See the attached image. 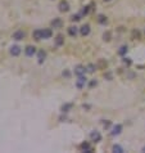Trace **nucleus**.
<instances>
[{
    "label": "nucleus",
    "instance_id": "f257e3e1",
    "mask_svg": "<svg viewBox=\"0 0 145 153\" xmlns=\"http://www.w3.org/2000/svg\"><path fill=\"white\" fill-rule=\"evenodd\" d=\"M58 10H59V12H62V13H65V12L69 10V4H68L67 0H61V1H59Z\"/></svg>",
    "mask_w": 145,
    "mask_h": 153
},
{
    "label": "nucleus",
    "instance_id": "f03ea898",
    "mask_svg": "<svg viewBox=\"0 0 145 153\" xmlns=\"http://www.w3.org/2000/svg\"><path fill=\"white\" fill-rule=\"evenodd\" d=\"M87 84V79L85 77V75H82V76H78V79H77V81H76V88L77 89H84L85 88V85Z\"/></svg>",
    "mask_w": 145,
    "mask_h": 153
},
{
    "label": "nucleus",
    "instance_id": "7ed1b4c3",
    "mask_svg": "<svg viewBox=\"0 0 145 153\" xmlns=\"http://www.w3.org/2000/svg\"><path fill=\"white\" fill-rule=\"evenodd\" d=\"M12 37H13V40H16V41H21L26 37V34H24V31H22V30H17V31L13 32Z\"/></svg>",
    "mask_w": 145,
    "mask_h": 153
},
{
    "label": "nucleus",
    "instance_id": "20e7f679",
    "mask_svg": "<svg viewBox=\"0 0 145 153\" xmlns=\"http://www.w3.org/2000/svg\"><path fill=\"white\" fill-rule=\"evenodd\" d=\"M90 140L94 141V143H99L102 140V134L99 131H96V130H94V131L90 133Z\"/></svg>",
    "mask_w": 145,
    "mask_h": 153
},
{
    "label": "nucleus",
    "instance_id": "39448f33",
    "mask_svg": "<svg viewBox=\"0 0 145 153\" xmlns=\"http://www.w3.org/2000/svg\"><path fill=\"white\" fill-rule=\"evenodd\" d=\"M80 149H81V152H86V153L94 152V149H92V147L90 146L89 141H82V143L80 144Z\"/></svg>",
    "mask_w": 145,
    "mask_h": 153
},
{
    "label": "nucleus",
    "instance_id": "423d86ee",
    "mask_svg": "<svg viewBox=\"0 0 145 153\" xmlns=\"http://www.w3.org/2000/svg\"><path fill=\"white\" fill-rule=\"evenodd\" d=\"M86 67H85V66H82V65H77V66H76V67H75V75H76V76H82V75H85V73H86Z\"/></svg>",
    "mask_w": 145,
    "mask_h": 153
},
{
    "label": "nucleus",
    "instance_id": "0eeeda50",
    "mask_svg": "<svg viewBox=\"0 0 145 153\" xmlns=\"http://www.w3.org/2000/svg\"><path fill=\"white\" fill-rule=\"evenodd\" d=\"M24 54H26L27 57H34V55L36 54V48H35L34 45H27L26 48H24Z\"/></svg>",
    "mask_w": 145,
    "mask_h": 153
},
{
    "label": "nucleus",
    "instance_id": "6e6552de",
    "mask_svg": "<svg viewBox=\"0 0 145 153\" xmlns=\"http://www.w3.org/2000/svg\"><path fill=\"white\" fill-rule=\"evenodd\" d=\"M122 133V125L121 124H117V125H114L113 127H112V131H111V135L112 136H117V135H119Z\"/></svg>",
    "mask_w": 145,
    "mask_h": 153
},
{
    "label": "nucleus",
    "instance_id": "1a4fd4ad",
    "mask_svg": "<svg viewBox=\"0 0 145 153\" xmlns=\"http://www.w3.org/2000/svg\"><path fill=\"white\" fill-rule=\"evenodd\" d=\"M45 59H46V52L41 49V50L37 52V63H39V65H42V63L45 62Z\"/></svg>",
    "mask_w": 145,
    "mask_h": 153
},
{
    "label": "nucleus",
    "instance_id": "9d476101",
    "mask_svg": "<svg viewBox=\"0 0 145 153\" xmlns=\"http://www.w3.org/2000/svg\"><path fill=\"white\" fill-rule=\"evenodd\" d=\"M54 43H55V46H57V48H59V46L64 45V36H63L62 34L57 35L55 39H54Z\"/></svg>",
    "mask_w": 145,
    "mask_h": 153
},
{
    "label": "nucleus",
    "instance_id": "9b49d317",
    "mask_svg": "<svg viewBox=\"0 0 145 153\" xmlns=\"http://www.w3.org/2000/svg\"><path fill=\"white\" fill-rule=\"evenodd\" d=\"M10 55H13V57H18V55L21 54V46L20 45H13L10 46Z\"/></svg>",
    "mask_w": 145,
    "mask_h": 153
},
{
    "label": "nucleus",
    "instance_id": "f8f14e48",
    "mask_svg": "<svg viewBox=\"0 0 145 153\" xmlns=\"http://www.w3.org/2000/svg\"><path fill=\"white\" fill-rule=\"evenodd\" d=\"M80 34L81 36H87L90 34V24H87V23H85L82 24V26L80 27Z\"/></svg>",
    "mask_w": 145,
    "mask_h": 153
},
{
    "label": "nucleus",
    "instance_id": "ddd939ff",
    "mask_svg": "<svg viewBox=\"0 0 145 153\" xmlns=\"http://www.w3.org/2000/svg\"><path fill=\"white\" fill-rule=\"evenodd\" d=\"M78 31H80V29H77L76 26H69V27H68V30H67L68 35L72 36V37H76L77 34H78Z\"/></svg>",
    "mask_w": 145,
    "mask_h": 153
},
{
    "label": "nucleus",
    "instance_id": "4468645a",
    "mask_svg": "<svg viewBox=\"0 0 145 153\" xmlns=\"http://www.w3.org/2000/svg\"><path fill=\"white\" fill-rule=\"evenodd\" d=\"M62 26H63L62 18H54L53 21H51V27H53V29H61Z\"/></svg>",
    "mask_w": 145,
    "mask_h": 153
},
{
    "label": "nucleus",
    "instance_id": "2eb2a0df",
    "mask_svg": "<svg viewBox=\"0 0 145 153\" xmlns=\"http://www.w3.org/2000/svg\"><path fill=\"white\" fill-rule=\"evenodd\" d=\"M32 37L35 39L36 41H40V40H42V30H35L34 32H32Z\"/></svg>",
    "mask_w": 145,
    "mask_h": 153
},
{
    "label": "nucleus",
    "instance_id": "dca6fc26",
    "mask_svg": "<svg viewBox=\"0 0 145 153\" xmlns=\"http://www.w3.org/2000/svg\"><path fill=\"white\" fill-rule=\"evenodd\" d=\"M72 107H73L72 103H64V104L61 107V112L62 113H68L71 109H72Z\"/></svg>",
    "mask_w": 145,
    "mask_h": 153
},
{
    "label": "nucleus",
    "instance_id": "f3484780",
    "mask_svg": "<svg viewBox=\"0 0 145 153\" xmlns=\"http://www.w3.org/2000/svg\"><path fill=\"white\" fill-rule=\"evenodd\" d=\"M53 36V30L51 29H44L42 30V39H50Z\"/></svg>",
    "mask_w": 145,
    "mask_h": 153
},
{
    "label": "nucleus",
    "instance_id": "a211bd4d",
    "mask_svg": "<svg viewBox=\"0 0 145 153\" xmlns=\"http://www.w3.org/2000/svg\"><path fill=\"white\" fill-rule=\"evenodd\" d=\"M98 23L99 24H107L108 23V18H107V16H104V14L98 16Z\"/></svg>",
    "mask_w": 145,
    "mask_h": 153
},
{
    "label": "nucleus",
    "instance_id": "6ab92c4d",
    "mask_svg": "<svg viewBox=\"0 0 145 153\" xmlns=\"http://www.w3.org/2000/svg\"><path fill=\"white\" fill-rule=\"evenodd\" d=\"M91 7H92L91 4H90V5H85V7L82 8V10H81L80 14L82 16V17H84V16H87V14L90 13V9H91Z\"/></svg>",
    "mask_w": 145,
    "mask_h": 153
},
{
    "label": "nucleus",
    "instance_id": "aec40b11",
    "mask_svg": "<svg viewBox=\"0 0 145 153\" xmlns=\"http://www.w3.org/2000/svg\"><path fill=\"white\" fill-rule=\"evenodd\" d=\"M96 68H98V66H95L94 63H90V65L86 66V71L89 72V73H94V72L96 71Z\"/></svg>",
    "mask_w": 145,
    "mask_h": 153
},
{
    "label": "nucleus",
    "instance_id": "412c9836",
    "mask_svg": "<svg viewBox=\"0 0 145 153\" xmlns=\"http://www.w3.org/2000/svg\"><path fill=\"white\" fill-rule=\"evenodd\" d=\"M103 40L104 41H111L112 40V32L111 31H105L103 34Z\"/></svg>",
    "mask_w": 145,
    "mask_h": 153
},
{
    "label": "nucleus",
    "instance_id": "4be33fe9",
    "mask_svg": "<svg viewBox=\"0 0 145 153\" xmlns=\"http://www.w3.org/2000/svg\"><path fill=\"white\" fill-rule=\"evenodd\" d=\"M112 151L116 152V153H122V152H123V148H122L119 144H114V146L112 147Z\"/></svg>",
    "mask_w": 145,
    "mask_h": 153
},
{
    "label": "nucleus",
    "instance_id": "5701e85b",
    "mask_svg": "<svg viewBox=\"0 0 145 153\" xmlns=\"http://www.w3.org/2000/svg\"><path fill=\"white\" fill-rule=\"evenodd\" d=\"M127 50H128L127 45H122L121 48H119V50H118V54H119V55H125L126 53H127Z\"/></svg>",
    "mask_w": 145,
    "mask_h": 153
},
{
    "label": "nucleus",
    "instance_id": "b1692460",
    "mask_svg": "<svg viewBox=\"0 0 145 153\" xmlns=\"http://www.w3.org/2000/svg\"><path fill=\"white\" fill-rule=\"evenodd\" d=\"M81 17H82L81 14H73L72 17H71V21H72V22H78L81 19Z\"/></svg>",
    "mask_w": 145,
    "mask_h": 153
},
{
    "label": "nucleus",
    "instance_id": "393cba45",
    "mask_svg": "<svg viewBox=\"0 0 145 153\" xmlns=\"http://www.w3.org/2000/svg\"><path fill=\"white\" fill-rule=\"evenodd\" d=\"M98 85V81H96V80H90V81H89V88L90 89H92V88H95V86H96Z\"/></svg>",
    "mask_w": 145,
    "mask_h": 153
},
{
    "label": "nucleus",
    "instance_id": "a878e982",
    "mask_svg": "<svg viewBox=\"0 0 145 153\" xmlns=\"http://www.w3.org/2000/svg\"><path fill=\"white\" fill-rule=\"evenodd\" d=\"M132 37L134 39H140V31H139V30H134V31H132Z\"/></svg>",
    "mask_w": 145,
    "mask_h": 153
},
{
    "label": "nucleus",
    "instance_id": "bb28decb",
    "mask_svg": "<svg viewBox=\"0 0 145 153\" xmlns=\"http://www.w3.org/2000/svg\"><path fill=\"white\" fill-rule=\"evenodd\" d=\"M62 75H63V77H65V79H69V77H71V72L68 71V69H64Z\"/></svg>",
    "mask_w": 145,
    "mask_h": 153
},
{
    "label": "nucleus",
    "instance_id": "cd10ccee",
    "mask_svg": "<svg viewBox=\"0 0 145 153\" xmlns=\"http://www.w3.org/2000/svg\"><path fill=\"white\" fill-rule=\"evenodd\" d=\"M111 125H112L111 121H104L103 122V126H104V129H105V130H108L109 127H111Z\"/></svg>",
    "mask_w": 145,
    "mask_h": 153
},
{
    "label": "nucleus",
    "instance_id": "c85d7f7f",
    "mask_svg": "<svg viewBox=\"0 0 145 153\" xmlns=\"http://www.w3.org/2000/svg\"><path fill=\"white\" fill-rule=\"evenodd\" d=\"M104 77L111 81V80H112V73H111V72H105V73H104Z\"/></svg>",
    "mask_w": 145,
    "mask_h": 153
},
{
    "label": "nucleus",
    "instance_id": "c756f323",
    "mask_svg": "<svg viewBox=\"0 0 145 153\" xmlns=\"http://www.w3.org/2000/svg\"><path fill=\"white\" fill-rule=\"evenodd\" d=\"M123 63H125V65H127V66H130L132 62H131L130 58H126V57H125V58H123Z\"/></svg>",
    "mask_w": 145,
    "mask_h": 153
},
{
    "label": "nucleus",
    "instance_id": "7c9ffc66",
    "mask_svg": "<svg viewBox=\"0 0 145 153\" xmlns=\"http://www.w3.org/2000/svg\"><path fill=\"white\" fill-rule=\"evenodd\" d=\"M99 65L102 66V67H107V65H108V63L104 62V61H99Z\"/></svg>",
    "mask_w": 145,
    "mask_h": 153
},
{
    "label": "nucleus",
    "instance_id": "2f4dec72",
    "mask_svg": "<svg viewBox=\"0 0 145 153\" xmlns=\"http://www.w3.org/2000/svg\"><path fill=\"white\" fill-rule=\"evenodd\" d=\"M65 118H67V117H65V113H64V116H63V115H62V116H61V117H59V121H64V120H65Z\"/></svg>",
    "mask_w": 145,
    "mask_h": 153
},
{
    "label": "nucleus",
    "instance_id": "473e14b6",
    "mask_svg": "<svg viewBox=\"0 0 145 153\" xmlns=\"http://www.w3.org/2000/svg\"><path fill=\"white\" fill-rule=\"evenodd\" d=\"M82 108H84V109H89L90 105H89V104H84V105H82Z\"/></svg>",
    "mask_w": 145,
    "mask_h": 153
},
{
    "label": "nucleus",
    "instance_id": "72a5a7b5",
    "mask_svg": "<svg viewBox=\"0 0 145 153\" xmlns=\"http://www.w3.org/2000/svg\"><path fill=\"white\" fill-rule=\"evenodd\" d=\"M104 1H107V3H108V1H112V0H104Z\"/></svg>",
    "mask_w": 145,
    "mask_h": 153
},
{
    "label": "nucleus",
    "instance_id": "f704fd0d",
    "mask_svg": "<svg viewBox=\"0 0 145 153\" xmlns=\"http://www.w3.org/2000/svg\"><path fill=\"white\" fill-rule=\"evenodd\" d=\"M143 152H145V147H144V148H143Z\"/></svg>",
    "mask_w": 145,
    "mask_h": 153
},
{
    "label": "nucleus",
    "instance_id": "c9c22d12",
    "mask_svg": "<svg viewBox=\"0 0 145 153\" xmlns=\"http://www.w3.org/2000/svg\"><path fill=\"white\" fill-rule=\"evenodd\" d=\"M144 34H145V30H144Z\"/></svg>",
    "mask_w": 145,
    "mask_h": 153
}]
</instances>
